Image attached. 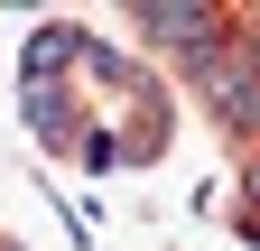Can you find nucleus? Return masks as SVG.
Here are the masks:
<instances>
[{"mask_svg":"<svg viewBox=\"0 0 260 251\" xmlns=\"http://www.w3.org/2000/svg\"><path fill=\"white\" fill-rule=\"evenodd\" d=\"M0 251H19V242H0Z\"/></svg>","mask_w":260,"mask_h":251,"instance_id":"nucleus-5","label":"nucleus"},{"mask_svg":"<svg viewBox=\"0 0 260 251\" xmlns=\"http://www.w3.org/2000/svg\"><path fill=\"white\" fill-rule=\"evenodd\" d=\"M140 38H158V47H186V66H205V56L233 38L214 10H140Z\"/></svg>","mask_w":260,"mask_h":251,"instance_id":"nucleus-1","label":"nucleus"},{"mask_svg":"<svg viewBox=\"0 0 260 251\" xmlns=\"http://www.w3.org/2000/svg\"><path fill=\"white\" fill-rule=\"evenodd\" d=\"M19 112H28V131H38V140H84V121H75V103H65V84H19Z\"/></svg>","mask_w":260,"mask_h":251,"instance_id":"nucleus-2","label":"nucleus"},{"mask_svg":"<svg viewBox=\"0 0 260 251\" xmlns=\"http://www.w3.org/2000/svg\"><path fill=\"white\" fill-rule=\"evenodd\" d=\"M75 47H84V28H28V84H65Z\"/></svg>","mask_w":260,"mask_h":251,"instance_id":"nucleus-3","label":"nucleus"},{"mask_svg":"<svg viewBox=\"0 0 260 251\" xmlns=\"http://www.w3.org/2000/svg\"><path fill=\"white\" fill-rule=\"evenodd\" d=\"M242 196H251V205H260V149H251V168H242Z\"/></svg>","mask_w":260,"mask_h":251,"instance_id":"nucleus-4","label":"nucleus"}]
</instances>
